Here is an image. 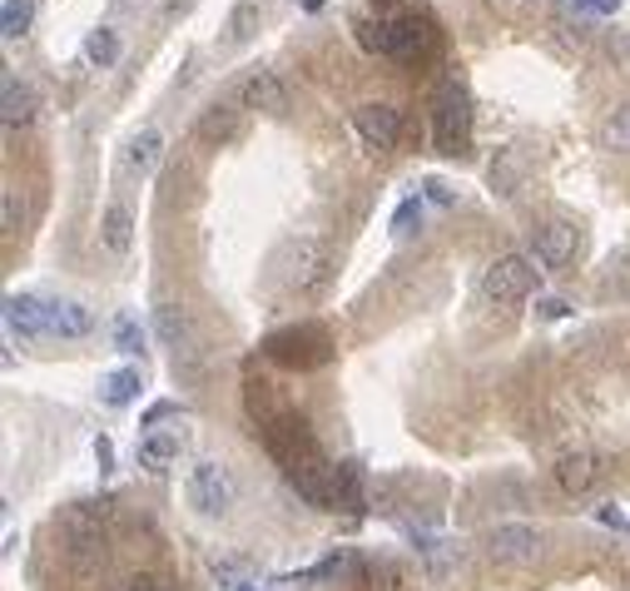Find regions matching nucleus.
Masks as SVG:
<instances>
[{
	"instance_id": "obj_33",
	"label": "nucleus",
	"mask_w": 630,
	"mask_h": 591,
	"mask_svg": "<svg viewBox=\"0 0 630 591\" xmlns=\"http://www.w3.org/2000/svg\"><path fill=\"white\" fill-rule=\"evenodd\" d=\"M5 234H15V194L5 189Z\"/></svg>"
},
{
	"instance_id": "obj_28",
	"label": "nucleus",
	"mask_w": 630,
	"mask_h": 591,
	"mask_svg": "<svg viewBox=\"0 0 630 591\" xmlns=\"http://www.w3.org/2000/svg\"><path fill=\"white\" fill-rule=\"evenodd\" d=\"M576 11H586V15H616L620 11V0H571Z\"/></svg>"
},
{
	"instance_id": "obj_35",
	"label": "nucleus",
	"mask_w": 630,
	"mask_h": 591,
	"mask_svg": "<svg viewBox=\"0 0 630 591\" xmlns=\"http://www.w3.org/2000/svg\"><path fill=\"white\" fill-rule=\"evenodd\" d=\"M119 5H135V0H119Z\"/></svg>"
},
{
	"instance_id": "obj_18",
	"label": "nucleus",
	"mask_w": 630,
	"mask_h": 591,
	"mask_svg": "<svg viewBox=\"0 0 630 591\" xmlns=\"http://www.w3.org/2000/svg\"><path fill=\"white\" fill-rule=\"evenodd\" d=\"M139 368H115V373H105V383H100V398L109 403V408H125V403L139 398Z\"/></svg>"
},
{
	"instance_id": "obj_10",
	"label": "nucleus",
	"mask_w": 630,
	"mask_h": 591,
	"mask_svg": "<svg viewBox=\"0 0 630 591\" xmlns=\"http://www.w3.org/2000/svg\"><path fill=\"white\" fill-rule=\"evenodd\" d=\"M65 537H70V557H75L80 567H95V561L105 557V532L85 522V502L65 512Z\"/></svg>"
},
{
	"instance_id": "obj_22",
	"label": "nucleus",
	"mask_w": 630,
	"mask_h": 591,
	"mask_svg": "<svg viewBox=\"0 0 630 591\" xmlns=\"http://www.w3.org/2000/svg\"><path fill=\"white\" fill-rule=\"evenodd\" d=\"M31 21H35L31 0H5V5H0V31H5V40H21V35L31 31Z\"/></svg>"
},
{
	"instance_id": "obj_3",
	"label": "nucleus",
	"mask_w": 630,
	"mask_h": 591,
	"mask_svg": "<svg viewBox=\"0 0 630 591\" xmlns=\"http://www.w3.org/2000/svg\"><path fill=\"white\" fill-rule=\"evenodd\" d=\"M536 258L532 254H502L492 269L481 274V293L492 303H522L536 289Z\"/></svg>"
},
{
	"instance_id": "obj_7",
	"label": "nucleus",
	"mask_w": 630,
	"mask_h": 591,
	"mask_svg": "<svg viewBox=\"0 0 630 591\" xmlns=\"http://www.w3.org/2000/svg\"><path fill=\"white\" fill-rule=\"evenodd\" d=\"M432 21H422V15H402V21H387V55H397V60H417V55L432 50Z\"/></svg>"
},
{
	"instance_id": "obj_12",
	"label": "nucleus",
	"mask_w": 630,
	"mask_h": 591,
	"mask_svg": "<svg viewBox=\"0 0 630 591\" xmlns=\"http://www.w3.org/2000/svg\"><path fill=\"white\" fill-rule=\"evenodd\" d=\"M308 344H313V348L328 344V338H323V328H289V334H273V338H268V354L283 358V363H303V368H308V363H323L318 354H308Z\"/></svg>"
},
{
	"instance_id": "obj_20",
	"label": "nucleus",
	"mask_w": 630,
	"mask_h": 591,
	"mask_svg": "<svg viewBox=\"0 0 630 591\" xmlns=\"http://www.w3.org/2000/svg\"><path fill=\"white\" fill-rule=\"evenodd\" d=\"M129 229H135L129 209H125V205H109V209H105V224H100V234H105V244L115 248V254H125V248H129V239H135Z\"/></svg>"
},
{
	"instance_id": "obj_36",
	"label": "nucleus",
	"mask_w": 630,
	"mask_h": 591,
	"mask_svg": "<svg viewBox=\"0 0 630 591\" xmlns=\"http://www.w3.org/2000/svg\"><path fill=\"white\" fill-rule=\"evenodd\" d=\"M308 5H318V0H308Z\"/></svg>"
},
{
	"instance_id": "obj_15",
	"label": "nucleus",
	"mask_w": 630,
	"mask_h": 591,
	"mask_svg": "<svg viewBox=\"0 0 630 591\" xmlns=\"http://www.w3.org/2000/svg\"><path fill=\"white\" fill-rule=\"evenodd\" d=\"M0 119L5 125H31L35 119V90L25 85V80H15V76H5V85H0Z\"/></svg>"
},
{
	"instance_id": "obj_6",
	"label": "nucleus",
	"mask_w": 630,
	"mask_h": 591,
	"mask_svg": "<svg viewBox=\"0 0 630 591\" xmlns=\"http://www.w3.org/2000/svg\"><path fill=\"white\" fill-rule=\"evenodd\" d=\"M576 244H581V229L567 224V219H551V224L536 229V264L541 269H561V264H571L576 258Z\"/></svg>"
},
{
	"instance_id": "obj_32",
	"label": "nucleus",
	"mask_w": 630,
	"mask_h": 591,
	"mask_svg": "<svg viewBox=\"0 0 630 591\" xmlns=\"http://www.w3.org/2000/svg\"><path fill=\"white\" fill-rule=\"evenodd\" d=\"M428 194H432V199H438V205H452V189H447V184H442V179H428Z\"/></svg>"
},
{
	"instance_id": "obj_21",
	"label": "nucleus",
	"mask_w": 630,
	"mask_h": 591,
	"mask_svg": "<svg viewBox=\"0 0 630 591\" xmlns=\"http://www.w3.org/2000/svg\"><path fill=\"white\" fill-rule=\"evenodd\" d=\"M258 21H264V5L258 0H238L234 15H229V45H244L258 31Z\"/></svg>"
},
{
	"instance_id": "obj_34",
	"label": "nucleus",
	"mask_w": 630,
	"mask_h": 591,
	"mask_svg": "<svg viewBox=\"0 0 630 591\" xmlns=\"http://www.w3.org/2000/svg\"><path fill=\"white\" fill-rule=\"evenodd\" d=\"M541 313H546V318H561V313H567V303H561V299H546Z\"/></svg>"
},
{
	"instance_id": "obj_24",
	"label": "nucleus",
	"mask_w": 630,
	"mask_h": 591,
	"mask_svg": "<svg viewBox=\"0 0 630 591\" xmlns=\"http://www.w3.org/2000/svg\"><path fill=\"white\" fill-rule=\"evenodd\" d=\"M600 144H606V150H616V154H630V105L616 109V115L600 125Z\"/></svg>"
},
{
	"instance_id": "obj_11",
	"label": "nucleus",
	"mask_w": 630,
	"mask_h": 591,
	"mask_svg": "<svg viewBox=\"0 0 630 591\" xmlns=\"http://www.w3.org/2000/svg\"><path fill=\"white\" fill-rule=\"evenodd\" d=\"M5 328L21 334V338L50 334V323H45V303L35 299V293H11V299H5Z\"/></svg>"
},
{
	"instance_id": "obj_8",
	"label": "nucleus",
	"mask_w": 630,
	"mask_h": 591,
	"mask_svg": "<svg viewBox=\"0 0 630 591\" xmlns=\"http://www.w3.org/2000/svg\"><path fill=\"white\" fill-rule=\"evenodd\" d=\"M353 125H358V135L368 140V150H393L397 135H402V119H397L393 105H358Z\"/></svg>"
},
{
	"instance_id": "obj_5",
	"label": "nucleus",
	"mask_w": 630,
	"mask_h": 591,
	"mask_svg": "<svg viewBox=\"0 0 630 591\" xmlns=\"http://www.w3.org/2000/svg\"><path fill=\"white\" fill-rule=\"evenodd\" d=\"M487 552H492L497 561L526 567V561H536V552H541V537H536V528H526V522H502V528L487 532Z\"/></svg>"
},
{
	"instance_id": "obj_27",
	"label": "nucleus",
	"mask_w": 630,
	"mask_h": 591,
	"mask_svg": "<svg viewBox=\"0 0 630 591\" xmlns=\"http://www.w3.org/2000/svg\"><path fill=\"white\" fill-rule=\"evenodd\" d=\"M139 344H144V334L135 328V318H119L115 323V348L119 354H139Z\"/></svg>"
},
{
	"instance_id": "obj_1",
	"label": "nucleus",
	"mask_w": 630,
	"mask_h": 591,
	"mask_svg": "<svg viewBox=\"0 0 630 591\" xmlns=\"http://www.w3.org/2000/svg\"><path fill=\"white\" fill-rule=\"evenodd\" d=\"M273 269H278V283H283V289L313 293L323 283V274H328V248H323V239H313V234L289 239V244L278 248Z\"/></svg>"
},
{
	"instance_id": "obj_19",
	"label": "nucleus",
	"mask_w": 630,
	"mask_h": 591,
	"mask_svg": "<svg viewBox=\"0 0 630 591\" xmlns=\"http://www.w3.org/2000/svg\"><path fill=\"white\" fill-rule=\"evenodd\" d=\"M154 328H160V338L179 354V348H189V318H184L179 303H160V313H154Z\"/></svg>"
},
{
	"instance_id": "obj_17",
	"label": "nucleus",
	"mask_w": 630,
	"mask_h": 591,
	"mask_svg": "<svg viewBox=\"0 0 630 591\" xmlns=\"http://www.w3.org/2000/svg\"><path fill=\"white\" fill-rule=\"evenodd\" d=\"M160 150H164V135H160L154 125H144V129L135 135V140H129L125 164L139 174V179H144V174H154V164H160Z\"/></svg>"
},
{
	"instance_id": "obj_23",
	"label": "nucleus",
	"mask_w": 630,
	"mask_h": 591,
	"mask_svg": "<svg viewBox=\"0 0 630 591\" xmlns=\"http://www.w3.org/2000/svg\"><path fill=\"white\" fill-rule=\"evenodd\" d=\"M199 135H203V140H234V135H238V115L229 105H214L209 115L199 119Z\"/></svg>"
},
{
	"instance_id": "obj_14",
	"label": "nucleus",
	"mask_w": 630,
	"mask_h": 591,
	"mask_svg": "<svg viewBox=\"0 0 630 591\" xmlns=\"http://www.w3.org/2000/svg\"><path fill=\"white\" fill-rule=\"evenodd\" d=\"M600 477V457L596 452H567V457H561V463H556V483L567 487L571 497H581V493H591V483H596Z\"/></svg>"
},
{
	"instance_id": "obj_25",
	"label": "nucleus",
	"mask_w": 630,
	"mask_h": 591,
	"mask_svg": "<svg viewBox=\"0 0 630 591\" xmlns=\"http://www.w3.org/2000/svg\"><path fill=\"white\" fill-rule=\"evenodd\" d=\"M85 60H90V65H115V60H119L115 31H105V25H100V31H90V35H85Z\"/></svg>"
},
{
	"instance_id": "obj_4",
	"label": "nucleus",
	"mask_w": 630,
	"mask_h": 591,
	"mask_svg": "<svg viewBox=\"0 0 630 591\" xmlns=\"http://www.w3.org/2000/svg\"><path fill=\"white\" fill-rule=\"evenodd\" d=\"M432 125H438V144L442 154H457L471 135V105H467V90L462 85H442L438 100H432Z\"/></svg>"
},
{
	"instance_id": "obj_9",
	"label": "nucleus",
	"mask_w": 630,
	"mask_h": 591,
	"mask_svg": "<svg viewBox=\"0 0 630 591\" xmlns=\"http://www.w3.org/2000/svg\"><path fill=\"white\" fill-rule=\"evenodd\" d=\"M238 100L248 109H264V115H283L289 109V90H283V80L273 70H248L244 85H238Z\"/></svg>"
},
{
	"instance_id": "obj_31",
	"label": "nucleus",
	"mask_w": 630,
	"mask_h": 591,
	"mask_svg": "<svg viewBox=\"0 0 630 591\" xmlns=\"http://www.w3.org/2000/svg\"><path fill=\"white\" fill-rule=\"evenodd\" d=\"M115 591H160V587H154L150 577H129V581H119Z\"/></svg>"
},
{
	"instance_id": "obj_13",
	"label": "nucleus",
	"mask_w": 630,
	"mask_h": 591,
	"mask_svg": "<svg viewBox=\"0 0 630 591\" xmlns=\"http://www.w3.org/2000/svg\"><path fill=\"white\" fill-rule=\"evenodd\" d=\"M45 323H50V334H60V338H85L90 328H95L90 309L75 299H50L45 303Z\"/></svg>"
},
{
	"instance_id": "obj_16",
	"label": "nucleus",
	"mask_w": 630,
	"mask_h": 591,
	"mask_svg": "<svg viewBox=\"0 0 630 591\" xmlns=\"http://www.w3.org/2000/svg\"><path fill=\"white\" fill-rule=\"evenodd\" d=\"M174 457H179V438L174 432H150V438H139V467L144 473H170Z\"/></svg>"
},
{
	"instance_id": "obj_30",
	"label": "nucleus",
	"mask_w": 630,
	"mask_h": 591,
	"mask_svg": "<svg viewBox=\"0 0 630 591\" xmlns=\"http://www.w3.org/2000/svg\"><path fill=\"white\" fill-rule=\"evenodd\" d=\"M600 522H606V528H616V532H630V517L626 512H616V507H600Z\"/></svg>"
},
{
	"instance_id": "obj_26",
	"label": "nucleus",
	"mask_w": 630,
	"mask_h": 591,
	"mask_svg": "<svg viewBox=\"0 0 630 591\" xmlns=\"http://www.w3.org/2000/svg\"><path fill=\"white\" fill-rule=\"evenodd\" d=\"M412 224H422V199H402V205H397V215H393V234H397V239H407V234H412Z\"/></svg>"
},
{
	"instance_id": "obj_2",
	"label": "nucleus",
	"mask_w": 630,
	"mask_h": 591,
	"mask_svg": "<svg viewBox=\"0 0 630 591\" xmlns=\"http://www.w3.org/2000/svg\"><path fill=\"white\" fill-rule=\"evenodd\" d=\"M184 497H189V507L199 517H224L229 507H234L238 487L234 477H229L224 463H214V457H203V463L189 467V483H184Z\"/></svg>"
},
{
	"instance_id": "obj_29",
	"label": "nucleus",
	"mask_w": 630,
	"mask_h": 591,
	"mask_svg": "<svg viewBox=\"0 0 630 591\" xmlns=\"http://www.w3.org/2000/svg\"><path fill=\"white\" fill-rule=\"evenodd\" d=\"M174 413H184L179 403H154V408L144 413V428H154V422H160V418H174Z\"/></svg>"
}]
</instances>
